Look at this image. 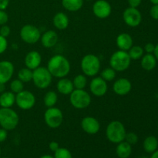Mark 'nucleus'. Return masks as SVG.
Returning <instances> with one entry per match:
<instances>
[{
	"instance_id": "18",
	"label": "nucleus",
	"mask_w": 158,
	"mask_h": 158,
	"mask_svg": "<svg viewBox=\"0 0 158 158\" xmlns=\"http://www.w3.org/2000/svg\"><path fill=\"white\" fill-rule=\"evenodd\" d=\"M58 34L54 30H47L43 32L40 37V42L43 47L50 49L54 47L58 43Z\"/></svg>"
},
{
	"instance_id": "50",
	"label": "nucleus",
	"mask_w": 158,
	"mask_h": 158,
	"mask_svg": "<svg viewBox=\"0 0 158 158\" xmlns=\"http://www.w3.org/2000/svg\"><path fill=\"white\" fill-rule=\"evenodd\" d=\"M0 155H1V148H0Z\"/></svg>"
},
{
	"instance_id": "4",
	"label": "nucleus",
	"mask_w": 158,
	"mask_h": 158,
	"mask_svg": "<svg viewBox=\"0 0 158 158\" xmlns=\"http://www.w3.org/2000/svg\"><path fill=\"white\" fill-rule=\"evenodd\" d=\"M131 61L127 51L119 49L111 55L109 63L110 66L117 72H123L130 67Z\"/></svg>"
},
{
	"instance_id": "32",
	"label": "nucleus",
	"mask_w": 158,
	"mask_h": 158,
	"mask_svg": "<svg viewBox=\"0 0 158 158\" xmlns=\"http://www.w3.org/2000/svg\"><path fill=\"white\" fill-rule=\"evenodd\" d=\"M9 87H10L11 92L17 94L24 89V83L22 82L20 80H19V79H15V80H13L11 82Z\"/></svg>"
},
{
	"instance_id": "53",
	"label": "nucleus",
	"mask_w": 158,
	"mask_h": 158,
	"mask_svg": "<svg viewBox=\"0 0 158 158\" xmlns=\"http://www.w3.org/2000/svg\"><path fill=\"white\" fill-rule=\"evenodd\" d=\"M157 129H158V123H157Z\"/></svg>"
},
{
	"instance_id": "28",
	"label": "nucleus",
	"mask_w": 158,
	"mask_h": 158,
	"mask_svg": "<svg viewBox=\"0 0 158 158\" xmlns=\"http://www.w3.org/2000/svg\"><path fill=\"white\" fill-rule=\"evenodd\" d=\"M73 83L74 89H84L86 88V85H87V79H86V76L84 74H78L72 80Z\"/></svg>"
},
{
	"instance_id": "9",
	"label": "nucleus",
	"mask_w": 158,
	"mask_h": 158,
	"mask_svg": "<svg viewBox=\"0 0 158 158\" xmlns=\"http://www.w3.org/2000/svg\"><path fill=\"white\" fill-rule=\"evenodd\" d=\"M20 38L27 44H35L40 40L41 32L40 29L33 25L26 24L20 29Z\"/></svg>"
},
{
	"instance_id": "13",
	"label": "nucleus",
	"mask_w": 158,
	"mask_h": 158,
	"mask_svg": "<svg viewBox=\"0 0 158 158\" xmlns=\"http://www.w3.org/2000/svg\"><path fill=\"white\" fill-rule=\"evenodd\" d=\"M89 90L95 97H103L108 90L107 82L100 77H94L89 83Z\"/></svg>"
},
{
	"instance_id": "8",
	"label": "nucleus",
	"mask_w": 158,
	"mask_h": 158,
	"mask_svg": "<svg viewBox=\"0 0 158 158\" xmlns=\"http://www.w3.org/2000/svg\"><path fill=\"white\" fill-rule=\"evenodd\" d=\"M44 121L52 129L60 127L63 122V114L60 109L56 106L47 108L44 113Z\"/></svg>"
},
{
	"instance_id": "3",
	"label": "nucleus",
	"mask_w": 158,
	"mask_h": 158,
	"mask_svg": "<svg viewBox=\"0 0 158 158\" xmlns=\"http://www.w3.org/2000/svg\"><path fill=\"white\" fill-rule=\"evenodd\" d=\"M80 66L82 72L85 76L94 77L100 72L101 63L97 56L95 54L89 53L82 58Z\"/></svg>"
},
{
	"instance_id": "38",
	"label": "nucleus",
	"mask_w": 158,
	"mask_h": 158,
	"mask_svg": "<svg viewBox=\"0 0 158 158\" xmlns=\"http://www.w3.org/2000/svg\"><path fill=\"white\" fill-rule=\"evenodd\" d=\"M150 15L151 18L158 20V5H153L150 9Z\"/></svg>"
},
{
	"instance_id": "37",
	"label": "nucleus",
	"mask_w": 158,
	"mask_h": 158,
	"mask_svg": "<svg viewBox=\"0 0 158 158\" xmlns=\"http://www.w3.org/2000/svg\"><path fill=\"white\" fill-rule=\"evenodd\" d=\"M9 15L5 10H0V26H3L7 23Z\"/></svg>"
},
{
	"instance_id": "2",
	"label": "nucleus",
	"mask_w": 158,
	"mask_h": 158,
	"mask_svg": "<svg viewBox=\"0 0 158 158\" xmlns=\"http://www.w3.org/2000/svg\"><path fill=\"white\" fill-rule=\"evenodd\" d=\"M126 134L127 131L124 125L119 120H113L110 122L106 127V138L113 143L117 144L123 141Z\"/></svg>"
},
{
	"instance_id": "15",
	"label": "nucleus",
	"mask_w": 158,
	"mask_h": 158,
	"mask_svg": "<svg viewBox=\"0 0 158 158\" xmlns=\"http://www.w3.org/2000/svg\"><path fill=\"white\" fill-rule=\"evenodd\" d=\"M15 71L13 63L9 60L0 61V83H5L12 79Z\"/></svg>"
},
{
	"instance_id": "47",
	"label": "nucleus",
	"mask_w": 158,
	"mask_h": 158,
	"mask_svg": "<svg viewBox=\"0 0 158 158\" xmlns=\"http://www.w3.org/2000/svg\"><path fill=\"white\" fill-rule=\"evenodd\" d=\"M40 158H54V157L52 155H49V154H45V155H43Z\"/></svg>"
},
{
	"instance_id": "52",
	"label": "nucleus",
	"mask_w": 158,
	"mask_h": 158,
	"mask_svg": "<svg viewBox=\"0 0 158 158\" xmlns=\"http://www.w3.org/2000/svg\"><path fill=\"white\" fill-rule=\"evenodd\" d=\"M0 158H1V157H0ZM2 158H8V157H2Z\"/></svg>"
},
{
	"instance_id": "10",
	"label": "nucleus",
	"mask_w": 158,
	"mask_h": 158,
	"mask_svg": "<svg viewBox=\"0 0 158 158\" xmlns=\"http://www.w3.org/2000/svg\"><path fill=\"white\" fill-rule=\"evenodd\" d=\"M36 99L35 95L29 90L21 91L15 94V104L19 109L23 110H29L32 109L35 104Z\"/></svg>"
},
{
	"instance_id": "36",
	"label": "nucleus",
	"mask_w": 158,
	"mask_h": 158,
	"mask_svg": "<svg viewBox=\"0 0 158 158\" xmlns=\"http://www.w3.org/2000/svg\"><path fill=\"white\" fill-rule=\"evenodd\" d=\"M8 48L7 39L0 35V54H2Z\"/></svg>"
},
{
	"instance_id": "34",
	"label": "nucleus",
	"mask_w": 158,
	"mask_h": 158,
	"mask_svg": "<svg viewBox=\"0 0 158 158\" xmlns=\"http://www.w3.org/2000/svg\"><path fill=\"white\" fill-rule=\"evenodd\" d=\"M124 140L131 145H134L138 142V136L134 132H127Z\"/></svg>"
},
{
	"instance_id": "1",
	"label": "nucleus",
	"mask_w": 158,
	"mask_h": 158,
	"mask_svg": "<svg viewBox=\"0 0 158 158\" xmlns=\"http://www.w3.org/2000/svg\"><path fill=\"white\" fill-rule=\"evenodd\" d=\"M46 68L52 77L56 78H63L69 75L71 69L70 63L64 56L56 54L49 59Z\"/></svg>"
},
{
	"instance_id": "46",
	"label": "nucleus",
	"mask_w": 158,
	"mask_h": 158,
	"mask_svg": "<svg viewBox=\"0 0 158 158\" xmlns=\"http://www.w3.org/2000/svg\"><path fill=\"white\" fill-rule=\"evenodd\" d=\"M150 158H158V149L156 150L154 153L151 154V156Z\"/></svg>"
},
{
	"instance_id": "51",
	"label": "nucleus",
	"mask_w": 158,
	"mask_h": 158,
	"mask_svg": "<svg viewBox=\"0 0 158 158\" xmlns=\"http://www.w3.org/2000/svg\"><path fill=\"white\" fill-rule=\"evenodd\" d=\"M141 158H148V157H141Z\"/></svg>"
},
{
	"instance_id": "5",
	"label": "nucleus",
	"mask_w": 158,
	"mask_h": 158,
	"mask_svg": "<svg viewBox=\"0 0 158 158\" xmlns=\"http://www.w3.org/2000/svg\"><path fill=\"white\" fill-rule=\"evenodd\" d=\"M19 122L18 114L12 108H0V126L6 131H12Z\"/></svg>"
},
{
	"instance_id": "27",
	"label": "nucleus",
	"mask_w": 158,
	"mask_h": 158,
	"mask_svg": "<svg viewBox=\"0 0 158 158\" xmlns=\"http://www.w3.org/2000/svg\"><path fill=\"white\" fill-rule=\"evenodd\" d=\"M58 101V95L55 91L49 90L45 94L43 97V103L47 108L55 106Z\"/></svg>"
},
{
	"instance_id": "21",
	"label": "nucleus",
	"mask_w": 158,
	"mask_h": 158,
	"mask_svg": "<svg viewBox=\"0 0 158 158\" xmlns=\"http://www.w3.org/2000/svg\"><path fill=\"white\" fill-rule=\"evenodd\" d=\"M53 26L59 30H64L69 26V19L68 15L63 12H57L52 19Z\"/></svg>"
},
{
	"instance_id": "48",
	"label": "nucleus",
	"mask_w": 158,
	"mask_h": 158,
	"mask_svg": "<svg viewBox=\"0 0 158 158\" xmlns=\"http://www.w3.org/2000/svg\"><path fill=\"white\" fill-rule=\"evenodd\" d=\"M153 5H158V0H150Z\"/></svg>"
},
{
	"instance_id": "14",
	"label": "nucleus",
	"mask_w": 158,
	"mask_h": 158,
	"mask_svg": "<svg viewBox=\"0 0 158 158\" xmlns=\"http://www.w3.org/2000/svg\"><path fill=\"white\" fill-rule=\"evenodd\" d=\"M81 128L85 133L90 135L97 134L100 130V123L97 118L91 116H87L82 119Z\"/></svg>"
},
{
	"instance_id": "40",
	"label": "nucleus",
	"mask_w": 158,
	"mask_h": 158,
	"mask_svg": "<svg viewBox=\"0 0 158 158\" xmlns=\"http://www.w3.org/2000/svg\"><path fill=\"white\" fill-rule=\"evenodd\" d=\"M8 137V131L0 128V143H2L7 139Z\"/></svg>"
},
{
	"instance_id": "45",
	"label": "nucleus",
	"mask_w": 158,
	"mask_h": 158,
	"mask_svg": "<svg viewBox=\"0 0 158 158\" xmlns=\"http://www.w3.org/2000/svg\"><path fill=\"white\" fill-rule=\"evenodd\" d=\"M154 56L156 57V59H157V60H158V43H157V44L155 46V49H154Z\"/></svg>"
},
{
	"instance_id": "49",
	"label": "nucleus",
	"mask_w": 158,
	"mask_h": 158,
	"mask_svg": "<svg viewBox=\"0 0 158 158\" xmlns=\"http://www.w3.org/2000/svg\"><path fill=\"white\" fill-rule=\"evenodd\" d=\"M84 1H92V0H84Z\"/></svg>"
},
{
	"instance_id": "19",
	"label": "nucleus",
	"mask_w": 158,
	"mask_h": 158,
	"mask_svg": "<svg viewBox=\"0 0 158 158\" xmlns=\"http://www.w3.org/2000/svg\"><path fill=\"white\" fill-rule=\"evenodd\" d=\"M116 44L120 50L128 51L134 46V40L129 33L122 32L117 35L116 39Z\"/></svg>"
},
{
	"instance_id": "35",
	"label": "nucleus",
	"mask_w": 158,
	"mask_h": 158,
	"mask_svg": "<svg viewBox=\"0 0 158 158\" xmlns=\"http://www.w3.org/2000/svg\"><path fill=\"white\" fill-rule=\"evenodd\" d=\"M11 33V29L9 26L7 25H3L1 26L0 28V35L5 37V38H7Z\"/></svg>"
},
{
	"instance_id": "25",
	"label": "nucleus",
	"mask_w": 158,
	"mask_h": 158,
	"mask_svg": "<svg viewBox=\"0 0 158 158\" xmlns=\"http://www.w3.org/2000/svg\"><path fill=\"white\" fill-rule=\"evenodd\" d=\"M143 148L145 152L152 154L158 149V140L154 136H148L144 139L143 143Z\"/></svg>"
},
{
	"instance_id": "20",
	"label": "nucleus",
	"mask_w": 158,
	"mask_h": 158,
	"mask_svg": "<svg viewBox=\"0 0 158 158\" xmlns=\"http://www.w3.org/2000/svg\"><path fill=\"white\" fill-rule=\"evenodd\" d=\"M56 89L63 95H69L74 89L73 81L66 77L60 78L56 83Z\"/></svg>"
},
{
	"instance_id": "26",
	"label": "nucleus",
	"mask_w": 158,
	"mask_h": 158,
	"mask_svg": "<svg viewBox=\"0 0 158 158\" xmlns=\"http://www.w3.org/2000/svg\"><path fill=\"white\" fill-rule=\"evenodd\" d=\"M84 0H62V6L69 12H77L83 7Z\"/></svg>"
},
{
	"instance_id": "6",
	"label": "nucleus",
	"mask_w": 158,
	"mask_h": 158,
	"mask_svg": "<svg viewBox=\"0 0 158 158\" xmlns=\"http://www.w3.org/2000/svg\"><path fill=\"white\" fill-rule=\"evenodd\" d=\"M33 84L39 89H44L49 87L52 81V76L45 66H41L32 70Z\"/></svg>"
},
{
	"instance_id": "30",
	"label": "nucleus",
	"mask_w": 158,
	"mask_h": 158,
	"mask_svg": "<svg viewBox=\"0 0 158 158\" xmlns=\"http://www.w3.org/2000/svg\"><path fill=\"white\" fill-rule=\"evenodd\" d=\"M18 79L23 83H29L32 80V70L27 67L22 68L18 72Z\"/></svg>"
},
{
	"instance_id": "31",
	"label": "nucleus",
	"mask_w": 158,
	"mask_h": 158,
	"mask_svg": "<svg viewBox=\"0 0 158 158\" xmlns=\"http://www.w3.org/2000/svg\"><path fill=\"white\" fill-rule=\"evenodd\" d=\"M116 76H117V71L114 70L110 66L105 68L103 70L101 71V73H100V77L106 82H111L114 80Z\"/></svg>"
},
{
	"instance_id": "43",
	"label": "nucleus",
	"mask_w": 158,
	"mask_h": 158,
	"mask_svg": "<svg viewBox=\"0 0 158 158\" xmlns=\"http://www.w3.org/2000/svg\"><path fill=\"white\" fill-rule=\"evenodd\" d=\"M10 0H0V10H6L9 6Z\"/></svg>"
},
{
	"instance_id": "41",
	"label": "nucleus",
	"mask_w": 158,
	"mask_h": 158,
	"mask_svg": "<svg viewBox=\"0 0 158 158\" xmlns=\"http://www.w3.org/2000/svg\"><path fill=\"white\" fill-rule=\"evenodd\" d=\"M130 7L138 8L142 2V0H127Z\"/></svg>"
},
{
	"instance_id": "33",
	"label": "nucleus",
	"mask_w": 158,
	"mask_h": 158,
	"mask_svg": "<svg viewBox=\"0 0 158 158\" xmlns=\"http://www.w3.org/2000/svg\"><path fill=\"white\" fill-rule=\"evenodd\" d=\"M54 158H73L70 151L65 148H60L54 152Z\"/></svg>"
},
{
	"instance_id": "23",
	"label": "nucleus",
	"mask_w": 158,
	"mask_h": 158,
	"mask_svg": "<svg viewBox=\"0 0 158 158\" xmlns=\"http://www.w3.org/2000/svg\"><path fill=\"white\" fill-rule=\"evenodd\" d=\"M116 154L119 158H129L132 154V145L125 140L117 143Z\"/></svg>"
},
{
	"instance_id": "44",
	"label": "nucleus",
	"mask_w": 158,
	"mask_h": 158,
	"mask_svg": "<svg viewBox=\"0 0 158 158\" xmlns=\"http://www.w3.org/2000/svg\"><path fill=\"white\" fill-rule=\"evenodd\" d=\"M6 91V84L0 83V94Z\"/></svg>"
},
{
	"instance_id": "22",
	"label": "nucleus",
	"mask_w": 158,
	"mask_h": 158,
	"mask_svg": "<svg viewBox=\"0 0 158 158\" xmlns=\"http://www.w3.org/2000/svg\"><path fill=\"white\" fill-rule=\"evenodd\" d=\"M157 59L153 53H146L142 56L140 65L143 69L151 71L157 66Z\"/></svg>"
},
{
	"instance_id": "16",
	"label": "nucleus",
	"mask_w": 158,
	"mask_h": 158,
	"mask_svg": "<svg viewBox=\"0 0 158 158\" xmlns=\"http://www.w3.org/2000/svg\"><path fill=\"white\" fill-rule=\"evenodd\" d=\"M132 89V83L128 79L122 77L116 80L113 84V91L117 95H127Z\"/></svg>"
},
{
	"instance_id": "24",
	"label": "nucleus",
	"mask_w": 158,
	"mask_h": 158,
	"mask_svg": "<svg viewBox=\"0 0 158 158\" xmlns=\"http://www.w3.org/2000/svg\"><path fill=\"white\" fill-rule=\"evenodd\" d=\"M15 103V94L11 91H5L0 94V106L11 108Z\"/></svg>"
},
{
	"instance_id": "12",
	"label": "nucleus",
	"mask_w": 158,
	"mask_h": 158,
	"mask_svg": "<svg viewBox=\"0 0 158 158\" xmlns=\"http://www.w3.org/2000/svg\"><path fill=\"white\" fill-rule=\"evenodd\" d=\"M92 9L94 15L100 19H107L112 12V6L106 0H97L93 5Z\"/></svg>"
},
{
	"instance_id": "39",
	"label": "nucleus",
	"mask_w": 158,
	"mask_h": 158,
	"mask_svg": "<svg viewBox=\"0 0 158 158\" xmlns=\"http://www.w3.org/2000/svg\"><path fill=\"white\" fill-rule=\"evenodd\" d=\"M154 49H155V45L151 43H147L143 47V50L146 53H153L154 54Z\"/></svg>"
},
{
	"instance_id": "17",
	"label": "nucleus",
	"mask_w": 158,
	"mask_h": 158,
	"mask_svg": "<svg viewBox=\"0 0 158 158\" xmlns=\"http://www.w3.org/2000/svg\"><path fill=\"white\" fill-rule=\"evenodd\" d=\"M25 66L29 69L34 70L41 66L42 56L38 51L32 50L28 52L25 56Z\"/></svg>"
},
{
	"instance_id": "7",
	"label": "nucleus",
	"mask_w": 158,
	"mask_h": 158,
	"mask_svg": "<svg viewBox=\"0 0 158 158\" xmlns=\"http://www.w3.org/2000/svg\"><path fill=\"white\" fill-rule=\"evenodd\" d=\"M92 98L85 89H74L69 94V103L75 109L83 110L90 105Z\"/></svg>"
},
{
	"instance_id": "11",
	"label": "nucleus",
	"mask_w": 158,
	"mask_h": 158,
	"mask_svg": "<svg viewBox=\"0 0 158 158\" xmlns=\"http://www.w3.org/2000/svg\"><path fill=\"white\" fill-rule=\"evenodd\" d=\"M123 19L127 26L130 27H137L141 23V12L137 8L128 7L123 11Z\"/></svg>"
},
{
	"instance_id": "42",
	"label": "nucleus",
	"mask_w": 158,
	"mask_h": 158,
	"mask_svg": "<svg viewBox=\"0 0 158 158\" xmlns=\"http://www.w3.org/2000/svg\"><path fill=\"white\" fill-rule=\"evenodd\" d=\"M49 149H50L51 151H52V152H56V151H57V150L59 149V148H60V144H59L58 142L56 141H51L50 143H49Z\"/></svg>"
},
{
	"instance_id": "29",
	"label": "nucleus",
	"mask_w": 158,
	"mask_h": 158,
	"mask_svg": "<svg viewBox=\"0 0 158 158\" xmlns=\"http://www.w3.org/2000/svg\"><path fill=\"white\" fill-rule=\"evenodd\" d=\"M131 60H138L142 58L144 55L143 48L140 46H133L129 50L127 51Z\"/></svg>"
}]
</instances>
